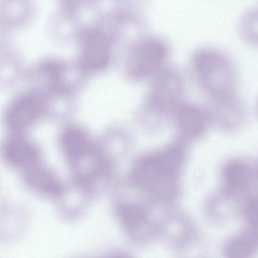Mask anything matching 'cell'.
Segmentation results:
<instances>
[{
  "label": "cell",
  "mask_w": 258,
  "mask_h": 258,
  "mask_svg": "<svg viewBox=\"0 0 258 258\" xmlns=\"http://www.w3.org/2000/svg\"><path fill=\"white\" fill-rule=\"evenodd\" d=\"M4 155L8 161L17 166H28L34 163L38 158L35 147L20 139L9 140L4 147Z\"/></svg>",
  "instance_id": "cell-9"
},
{
  "label": "cell",
  "mask_w": 258,
  "mask_h": 258,
  "mask_svg": "<svg viewBox=\"0 0 258 258\" xmlns=\"http://www.w3.org/2000/svg\"><path fill=\"white\" fill-rule=\"evenodd\" d=\"M65 154L70 161L78 163L91 153L92 146L87 137L81 131L70 128L66 131L61 138Z\"/></svg>",
  "instance_id": "cell-8"
},
{
  "label": "cell",
  "mask_w": 258,
  "mask_h": 258,
  "mask_svg": "<svg viewBox=\"0 0 258 258\" xmlns=\"http://www.w3.org/2000/svg\"><path fill=\"white\" fill-rule=\"evenodd\" d=\"M256 245V238L252 234H246L230 240L225 249L226 255L229 257H245L252 254Z\"/></svg>",
  "instance_id": "cell-13"
},
{
  "label": "cell",
  "mask_w": 258,
  "mask_h": 258,
  "mask_svg": "<svg viewBox=\"0 0 258 258\" xmlns=\"http://www.w3.org/2000/svg\"><path fill=\"white\" fill-rule=\"evenodd\" d=\"M178 127L185 135L197 137L201 135L206 126L203 113L198 108L190 105L181 107L177 114Z\"/></svg>",
  "instance_id": "cell-10"
},
{
  "label": "cell",
  "mask_w": 258,
  "mask_h": 258,
  "mask_svg": "<svg viewBox=\"0 0 258 258\" xmlns=\"http://www.w3.org/2000/svg\"><path fill=\"white\" fill-rule=\"evenodd\" d=\"M194 65L201 83L213 101L237 94L236 67L224 54L213 50H202L196 54Z\"/></svg>",
  "instance_id": "cell-2"
},
{
  "label": "cell",
  "mask_w": 258,
  "mask_h": 258,
  "mask_svg": "<svg viewBox=\"0 0 258 258\" xmlns=\"http://www.w3.org/2000/svg\"><path fill=\"white\" fill-rule=\"evenodd\" d=\"M109 46L105 36L96 30L89 31L81 42V60L83 67L90 71L99 70L107 63Z\"/></svg>",
  "instance_id": "cell-4"
},
{
  "label": "cell",
  "mask_w": 258,
  "mask_h": 258,
  "mask_svg": "<svg viewBox=\"0 0 258 258\" xmlns=\"http://www.w3.org/2000/svg\"><path fill=\"white\" fill-rule=\"evenodd\" d=\"M178 78L170 73L162 74L154 83L151 93V102L157 108L167 109L177 100L181 92Z\"/></svg>",
  "instance_id": "cell-7"
},
{
  "label": "cell",
  "mask_w": 258,
  "mask_h": 258,
  "mask_svg": "<svg viewBox=\"0 0 258 258\" xmlns=\"http://www.w3.org/2000/svg\"><path fill=\"white\" fill-rule=\"evenodd\" d=\"M256 111H257V114L258 115V102L257 103V106H256Z\"/></svg>",
  "instance_id": "cell-16"
},
{
  "label": "cell",
  "mask_w": 258,
  "mask_h": 258,
  "mask_svg": "<svg viewBox=\"0 0 258 258\" xmlns=\"http://www.w3.org/2000/svg\"><path fill=\"white\" fill-rule=\"evenodd\" d=\"M41 109L42 104L37 97L31 95L21 97L9 108L7 122L13 129L24 128L37 118Z\"/></svg>",
  "instance_id": "cell-6"
},
{
  "label": "cell",
  "mask_w": 258,
  "mask_h": 258,
  "mask_svg": "<svg viewBox=\"0 0 258 258\" xmlns=\"http://www.w3.org/2000/svg\"><path fill=\"white\" fill-rule=\"evenodd\" d=\"M29 173V181L38 189L51 195L60 192L61 187L58 182L47 171L35 169Z\"/></svg>",
  "instance_id": "cell-14"
},
{
  "label": "cell",
  "mask_w": 258,
  "mask_h": 258,
  "mask_svg": "<svg viewBox=\"0 0 258 258\" xmlns=\"http://www.w3.org/2000/svg\"><path fill=\"white\" fill-rule=\"evenodd\" d=\"M182 159V150L176 146L144 157L133 169L132 180L139 188L156 197L170 198L175 191Z\"/></svg>",
  "instance_id": "cell-1"
},
{
  "label": "cell",
  "mask_w": 258,
  "mask_h": 258,
  "mask_svg": "<svg viewBox=\"0 0 258 258\" xmlns=\"http://www.w3.org/2000/svg\"><path fill=\"white\" fill-rule=\"evenodd\" d=\"M117 214L123 225L131 234H138L147 226V219L140 208L122 204L117 208Z\"/></svg>",
  "instance_id": "cell-12"
},
{
  "label": "cell",
  "mask_w": 258,
  "mask_h": 258,
  "mask_svg": "<svg viewBox=\"0 0 258 258\" xmlns=\"http://www.w3.org/2000/svg\"><path fill=\"white\" fill-rule=\"evenodd\" d=\"M244 211L246 217L251 224L258 226V199L249 201L246 204Z\"/></svg>",
  "instance_id": "cell-15"
},
{
  "label": "cell",
  "mask_w": 258,
  "mask_h": 258,
  "mask_svg": "<svg viewBox=\"0 0 258 258\" xmlns=\"http://www.w3.org/2000/svg\"><path fill=\"white\" fill-rule=\"evenodd\" d=\"M223 178L229 190H240L248 184L250 179V170L248 167L242 161H230L224 168Z\"/></svg>",
  "instance_id": "cell-11"
},
{
  "label": "cell",
  "mask_w": 258,
  "mask_h": 258,
  "mask_svg": "<svg viewBox=\"0 0 258 258\" xmlns=\"http://www.w3.org/2000/svg\"><path fill=\"white\" fill-rule=\"evenodd\" d=\"M166 49L160 41L149 39L141 43L135 49L130 64L133 76L142 77L156 70L163 62Z\"/></svg>",
  "instance_id": "cell-3"
},
{
  "label": "cell",
  "mask_w": 258,
  "mask_h": 258,
  "mask_svg": "<svg viewBox=\"0 0 258 258\" xmlns=\"http://www.w3.org/2000/svg\"><path fill=\"white\" fill-rule=\"evenodd\" d=\"M214 116L216 124L224 133L239 131L246 120L245 107L237 95L214 100Z\"/></svg>",
  "instance_id": "cell-5"
}]
</instances>
